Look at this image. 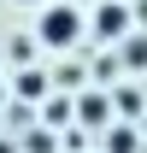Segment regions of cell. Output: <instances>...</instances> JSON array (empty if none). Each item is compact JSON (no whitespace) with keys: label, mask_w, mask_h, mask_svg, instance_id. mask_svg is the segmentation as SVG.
I'll return each mask as SVG.
<instances>
[{"label":"cell","mask_w":147,"mask_h":153,"mask_svg":"<svg viewBox=\"0 0 147 153\" xmlns=\"http://www.w3.org/2000/svg\"><path fill=\"white\" fill-rule=\"evenodd\" d=\"M76 36H82V12L76 6H47L41 12V41L47 47H71Z\"/></svg>","instance_id":"6da1fadb"},{"label":"cell","mask_w":147,"mask_h":153,"mask_svg":"<svg viewBox=\"0 0 147 153\" xmlns=\"http://www.w3.org/2000/svg\"><path fill=\"white\" fill-rule=\"evenodd\" d=\"M94 30H100V36H124V30H129V12L118 6V0H106L100 18H94Z\"/></svg>","instance_id":"7a4b0ae2"},{"label":"cell","mask_w":147,"mask_h":153,"mask_svg":"<svg viewBox=\"0 0 147 153\" xmlns=\"http://www.w3.org/2000/svg\"><path fill=\"white\" fill-rule=\"evenodd\" d=\"M76 118H82V124H106V94H82Z\"/></svg>","instance_id":"3957f363"},{"label":"cell","mask_w":147,"mask_h":153,"mask_svg":"<svg viewBox=\"0 0 147 153\" xmlns=\"http://www.w3.org/2000/svg\"><path fill=\"white\" fill-rule=\"evenodd\" d=\"M106 153H135V135H129V130H112L106 135Z\"/></svg>","instance_id":"277c9868"},{"label":"cell","mask_w":147,"mask_h":153,"mask_svg":"<svg viewBox=\"0 0 147 153\" xmlns=\"http://www.w3.org/2000/svg\"><path fill=\"white\" fill-rule=\"evenodd\" d=\"M18 6H36V0H18Z\"/></svg>","instance_id":"5b68a950"}]
</instances>
